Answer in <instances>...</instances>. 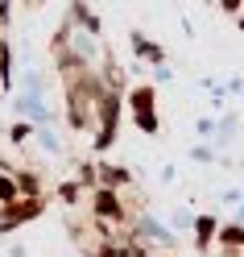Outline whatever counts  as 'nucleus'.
Masks as SVG:
<instances>
[{"label": "nucleus", "instance_id": "1", "mask_svg": "<svg viewBox=\"0 0 244 257\" xmlns=\"http://www.w3.org/2000/svg\"><path fill=\"white\" fill-rule=\"evenodd\" d=\"M133 108H137V124L145 133H157V116H153V91L149 87H137L133 91Z\"/></svg>", "mask_w": 244, "mask_h": 257}, {"label": "nucleus", "instance_id": "2", "mask_svg": "<svg viewBox=\"0 0 244 257\" xmlns=\"http://www.w3.org/2000/svg\"><path fill=\"white\" fill-rule=\"evenodd\" d=\"M244 245V228H227L223 232V249H240Z\"/></svg>", "mask_w": 244, "mask_h": 257}, {"label": "nucleus", "instance_id": "3", "mask_svg": "<svg viewBox=\"0 0 244 257\" xmlns=\"http://www.w3.org/2000/svg\"><path fill=\"white\" fill-rule=\"evenodd\" d=\"M29 133H34V128H29V124L21 120V124H13V128H9V141H17V146H21V141H25Z\"/></svg>", "mask_w": 244, "mask_h": 257}, {"label": "nucleus", "instance_id": "4", "mask_svg": "<svg viewBox=\"0 0 244 257\" xmlns=\"http://www.w3.org/2000/svg\"><path fill=\"white\" fill-rule=\"evenodd\" d=\"M5 71H9V50L0 46V79H5Z\"/></svg>", "mask_w": 244, "mask_h": 257}]
</instances>
